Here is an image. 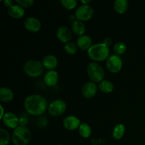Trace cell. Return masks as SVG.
<instances>
[{
  "label": "cell",
  "mask_w": 145,
  "mask_h": 145,
  "mask_svg": "<svg viewBox=\"0 0 145 145\" xmlns=\"http://www.w3.org/2000/svg\"><path fill=\"white\" fill-rule=\"evenodd\" d=\"M24 107L28 114L39 116L45 113L48 106L45 97L40 94H32L25 98Z\"/></svg>",
  "instance_id": "6da1fadb"
},
{
  "label": "cell",
  "mask_w": 145,
  "mask_h": 145,
  "mask_svg": "<svg viewBox=\"0 0 145 145\" xmlns=\"http://www.w3.org/2000/svg\"><path fill=\"white\" fill-rule=\"evenodd\" d=\"M89 57L93 62L107 60L110 56V48L103 42L94 44L87 50Z\"/></svg>",
  "instance_id": "7a4b0ae2"
},
{
  "label": "cell",
  "mask_w": 145,
  "mask_h": 145,
  "mask_svg": "<svg viewBox=\"0 0 145 145\" xmlns=\"http://www.w3.org/2000/svg\"><path fill=\"white\" fill-rule=\"evenodd\" d=\"M31 139V133L29 129L24 126H18L14 130L11 140L14 145H27Z\"/></svg>",
  "instance_id": "3957f363"
},
{
  "label": "cell",
  "mask_w": 145,
  "mask_h": 145,
  "mask_svg": "<svg viewBox=\"0 0 145 145\" xmlns=\"http://www.w3.org/2000/svg\"><path fill=\"white\" fill-rule=\"evenodd\" d=\"M24 71L27 76L36 78L43 74L44 67L42 63L35 59H29L24 65Z\"/></svg>",
  "instance_id": "277c9868"
},
{
  "label": "cell",
  "mask_w": 145,
  "mask_h": 145,
  "mask_svg": "<svg viewBox=\"0 0 145 145\" xmlns=\"http://www.w3.org/2000/svg\"><path fill=\"white\" fill-rule=\"evenodd\" d=\"M88 76L91 82L98 83L103 80L105 76V72L103 68L98 62H92L87 65L86 67Z\"/></svg>",
  "instance_id": "5b68a950"
},
{
  "label": "cell",
  "mask_w": 145,
  "mask_h": 145,
  "mask_svg": "<svg viewBox=\"0 0 145 145\" xmlns=\"http://www.w3.org/2000/svg\"><path fill=\"white\" fill-rule=\"evenodd\" d=\"M94 10L89 4H82L76 8L75 11V16L76 20L81 21H86L93 17Z\"/></svg>",
  "instance_id": "8992f818"
},
{
  "label": "cell",
  "mask_w": 145,
  "mask_h": 145,
  "mask_svg": "<svg viewBox=\"0 0 145 145\" xmlns=\"http://www.w3.org/2000/svg\"><path fill=\"white\" fill-rule=\"evenodd\" d=\"M67 109V104L62 99H56L48 105V111L50 116L57 117L65 112Z\"/></svg>",
  "instance_id": "52a82bcc"
},
{
  "label": "cell",
  "mask_w": 145,
  "mask_h": 145,
  "mask_svg": "<svg viewBox=\"0 0 145 145\" xmlns=\"http://www.w3.org/2000/svg\"><path fill=\"white\" fill-rule=\"evenodd\" d=\"M106 67L111 73H118L123 67V60L119 55L113 54L109 56L106 62Z\"/></svg>",
  "instance_id": "ba28073f"
},
{
  "label": "cell",
  "mask_w": 145,
  "mask_h": 145,
  "mask_svg": "<svg viewBox=\"0 0 145 145\" xmlns=\"http://www.w3.org/2000/svg\"><path fill=\"white\" fill-rule=\"evenodd\" d=\"M1 120L4 125L10 129L15 130L19 126V118L13 112H6Z\"/></svg>",
  "instance_id": "9c48e42d"
},
{
  "label": "cell",
  "mask_w": 145,
  "mask_h": 145,
  "mask_svg": "<svg viewBox=\"0 0 145 145\" xmlns=\"http://www.w3.org/2000/svg\"><path fill=\"white\" fill-rule=\"evenodd\" d=\"M24 27L27 31L32 33H36L40 30L42 24L38 18L35 17H28L24 20Z\"/></svg>",
  "instance_id": "30bf717a"
},
{
  "label": "cell",
  "mask_w": 145,
  "mask_h": 145,
  "mask_svg": "<svg viewBox=\"0 0 145 145\" xmlns=\"http://www.w3.org/2000/svg\"><path fill=\"white\" fill-rule=\"evenodd\" d=\"M57 38L60 42L67 43L70 42L72 38V31L65 25H61L57 28L56 32Z\"/></svg>",
  "instance_id": "8fae6325"
},
{
  "label": "cell",
  "mask_w": 145,
  "mask_h": 145,
  "mask_svg": "<svg viewBox=\"0 0 145 145\" xmlns=\"http://www.w3.org/2000/svg\"><path fill=\"white\" fill-rule=\"evenodd\" d=\"M98 91V86L93 82H88L84 84L82 89V93L84 97L86 99H91L94 97Z\"/></svg>",
  "instance_id": "7c38bea8"
},
{
  "label": "cell",
  "mask_w": 145,
  "mask_h": 145,
  "mask_svg": "<svg viewBox=\"0 0 145 145\" xmlns=\"http://www.w3.org/2000/svg\"><path fill=\"white\" fill-rule=\"evenodd\" d=\"M82 123L79 118L74 116H68L64 119L63 125L64 127L68 130H75L79 129V126Z\"/></svg>",
  "instance_id": "4fadbf2b"
},
{
  "label": "cell",
  "mask_w": 145,
  "mask_h": 145,
  "mask_svg": "<svg viewBox=\"0 0 145 145\" xmlns=\"http://www.w3.org/2000/svg\"><path fill=\"white\" fill-rule=\"evenodd\" d=\"M44 68L48 70H55L58 65V59L53 55H48L45 56L42 61Z\"/></svg>",
  "instance_id": "5bb4252c"
},
{
  "label": "cell",
  "mask_w": 145,
  "mask_h": 145,
  "mask_svg": "<svg viewBox=\"0 0 145 145\" xmlns=\"http://www.w3.org/2000/svg\"><path fill=\"white\" fill-rule=\"evenodd\" d=\"M59 81V74L55 70H50L45 73L44 76V82L48 86H54Z\"/></svg>",
  "instance_id": "9a60e30c"
},
{
  "label": "cell",
  "mask_w": 145,
  "mask_h": 145,
  "mask_svg": "<svg viewBox=\"0 0 145 145\" xmlns=\"http://www.w3.org/2000/svg\"><path fill=\"white\" fill-rule=\"evenodd\" d=\"M76 45L82 50H88L92 46V39L89 35H83L79 36L76 41Z\"/></svg>",
  "instance_id": "2e32d148"
},
{
  "label": "cell",
  "mask_w": 145,
  "mask_h": 145,
  "mask_svg": "<svg viewBox=\"0 0 145 145\" xmlns=\"http://www.w3.org/2000/svg\"><path fill=\"white\" fill-rule=\"evenodd\" d=\"M8 14L12 18H16V19H19L21 18L25 14V11H24V8L21 7L18 4H14L11 7H8Z\"/></svg>",
  "instance_id": "e0dca14e"
},
{
  "label": "cell",
  "mask_w": 145,
  "mask_h": 145,
  "mask_svg": "<svg viewBox=\"0 0 145 145\" xmlns=\"http://www.w3.org/2000/svg\"><path fill=\"white\" fill-rule=\"evenodd\" d=\"M14 94L11 89L5 86L0 88V101L4 103H9L13 100Z\"/></svg>",
  "instance_id": "ac0fdd59"
},
{
  "label": "cell",
  "mask_w": 145,
  "mask_h": 145,
  "mask_svg": "<svg viewBox=\"0 0 145 145\" xmlns=\"http://www.w3.org/2000/svg\"><path fill=\"white\" fill-rule=\"evenodd\" d=\"M72 31L78 36H82L84 35L86 32V26L83 21L76 20L72 24Z\"/></svg>",
  "instance_id": "d6986e66"
},
{
  "label": "cell",
  "mask_w": 145,
  "mask_h": 145,
  "mask_svg": "<svg viewBox=\"0 0 145 145\" xmlns=\"http://www.w3.org/2000/svg\"><path fill=\"white\" fill-rule=\"evenodd\" d=\"M129 7V2L127 0H116L113 4V8L116 13L123 14L127 11Z\"/></svg>",
  "instance_id": "ffe728a7"
},
{
  "label": "cell",
  "mask_w": 145,
  "mask_h": 145,
  "mask_svg": "<svg viewBox=\"0 0 145 145\" xmlns=\"http://www.w3.org/2000/svg\"><path fill=\"white\" fill-rule=\"evenodd\" d=\"M125 126L123 123H119V124L116 125L114 128H113L112 136L116 140H120L124 136L125 133Z\"/></svg>",
  "instance_id": "44dd1931"
},
{
  "label": "cell",
  "mask_w": 145,
  "mask_h": 145,
  "mask_svg": "<svg viewBox=\"0 0 145 145\" xmlns=\"http://www.w3.org/2000/svg\"><path fill=\"white\" fill-rule=\"evenodd\" d=\"M79 135L83 138H89L92 133V129L91 126L86 123H82L78 129Z\"/></svg>",
  "instance_id": "7402d4cb"
},
{
  "label": "cell",
  "mask_w": 145,
  "mask_h": 145,
  "mask_svg": "<svg viewBox=\"0 0 145 145\" xmlns=\"http://www.w3.org/2000/svg\"><path fill=\"white\" fill-rule=\"evenodd\" d=\"M99 88L103 93H110L114 90V85L110 81L103 80L99 83Z\"/></svg>",
  "instance_id": "603a6c76"
},
{
  "label": "cell",
  "mask_w": 145,
  "mask_h": 145,
  "mask_svg": "<svg viewBox=\"0 0 145 145\" xmlns=\"http://www.w3.org/2000/svg\"><path fill=\"white\" fill-rule=\"evenodd\" d=\"M11 141V137L7 130L0 128V145H8Z\"/></svg>",
  "instance_id": "cb8c5ba5"
},
{
  "label": "cell",
  "mask_w": 145,
  "mask_h": 145,
  "mask_svg": "<svg viewBox=\"0 0 145 145\" xmlns=\"http://www.w3.org/2000/svg\"><path fill=\"white\" fill-rule=\"evenodd\" d=\"M126 50H127L126 44L122 41L117 42L113 46V51H114L115 54L119 55V56L123 55L126 52Z\"/></svg>",
  "instance_id": "d4e9b609"
},
{
  "label": "cell",
  "mask_w": 145,
  "mask_h": 145,
  "mask_svg": "<svg viewBox=\"0 0 145 145\" xmlns=\"http://www.w3.org/2000/svg\"><path fill=\"white\" fill-rule=\"evenodd\" d=\"M64 49L67 53L69 54V55H74L77 52L78 46L76 43L70 41V42L65 44V46H64Z\"/></svg>",
  "instance_id": "484cf974"
},
{
  "label": "cell",
  "mask_w": 145,
  "mask_h": 145,
  "mask_svg": "<svg viewBox=\"0 0 145 145\" xmlns=\"http://www.w3.org/2000/svg\"><path fill=\"white\" fill-rule=\"evenodd\" d=\"M62 7L67 10H72L77 5L76 0H60Z\"/></svg>",
  "instance_id": "4316f807"
},
{
  "label": "cell",
  "mask_w": 145,
  "mask_h": 145,
  "mask_svg": "<svg viewBox=\"0 0 145 145\" xmlns=\"http://www.w3.org/2000/svg\"><path fill=\"white\" fill-rule=\"evenodd\" d=\"M17 4L22 7L23 8H27L30 7L33 4V0H16Z\"/></svg>",
  "instance_id": "83f0119b"
},
{
  "label": "cell",
  "mask_w": 145,
  "mask_h": 145,
  "mask_svg": "<svg viewBox=\"0 0 145 145\" xmlns=\"http://www.w3.org/2000/svg\"><path fill=\"white\" fill-rule=\"evenodd\" d=\"M28 123V120L27 118L24 117V116H21V117L19 118V125L20 126H24V127H26Z\"/></svg>",
  "instance_id": "f1b7e54d"
},
{
  "label": "cell",
  "mask_w": 145,
  "mask_h": 145,
  "mask_svg": "<svg viewBox=\"0 0 145 145\" xmlns=\"http://www.w3.org/2000/svg\"><path fill=\"white\" fill-rule=\"evenodd\" d=\"M103 43H104L105 45L109 47L112 44V39L110 38H109V37H107V38H106L103 40Z\"/></svg>",
  "instance_id": "f546056e"
},
{
  "label": "cell",
  "mask_w": 145,
  "mask_h": 145,
  "mask_svg": "<svg viewBox=\"0 0 145 145\" xmlns=\"http://www.w3.org/2000/svg\"><path fill=\"white\" fill-rule=\"evenodd\" d=\"M12 3L13 1H11V0H4V1H3V4H4V5L5 6V7H8V8L12 6Z\"/></svg>",
  "instance_id": "4dcf8cb0"
},
{
  "label": "cell",
  "mask_w": 145,
  "mask_h": 145,
  "mask_svg": "<svg viewBox=\"0 0 145 145\" xmlns=\"http://www.w3.org/2000/svg\"><path fill=\"white\" fill-rule=\"evenodd\" d=\"M0 109H1V115H0V119H2V118L4 117V114H5V113H4V107H3L2 105H0Z\"/></svg>",
  "instance_id": "1f68e13d"
},
{
  "label": "cell",
  "mask_w": 145,
  "mask_h": 145,
  "mask_svg": "<svg viewBox=\"0 0 145 145\" xmlns=\"http://www.w3.org/2000/svg\"><path fill=\"white\" fill-rule=\"evenodd\" d=\"M91 2V0H82L81 1V3H82V4H89Z\"/></svg>",
  "instance_id": "d6a6232c"
},
{
  "label": "cell",
  "mask_w": 145,
  "mask_h": 145,
  "mask_svg": "<svg viewBox=\"0 0 145 145\" xmlns=\"http://www.w3.org/2000/svg\"><path fill=\"white\" fill-rule=\"evenodd\" d=\"M58 145H62V144H58Z\"/></svg>",
  "instance_id": "836d02e7"
}]
</instances>
